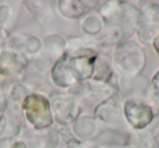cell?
<instances>
[{"label": "cell", "mask_w": 159, "mask_h": 148, "mask_svg": "<svg viewBox=\"0 0 159 148\" xmlns=\"http://www.w3.org/2000/svg\"><path fill=\"white\" fill-rule=\"evenodd\" d=\"M25 110L29 120L37 128L49 125L51 122L48 104L42 97L31 96L25 102Z\"/></svg>", "instance_id": "6da1fadb"}, {"label": "cell", "mask_w": 159, "mask_h": 148, "mask_svg": "<svg viewBox=\"0 0 159 148\" xmlns=\"http://www.w3.org/2000/svg\"><path fill=\"white\" fill-rule=\"evenodd\" d=\"M155 47H156V49H157V51L159 52V37L157 38V40L155 42Z\"/></svg>", "instance_id": "7a4b0ae2"}]
</instances>
